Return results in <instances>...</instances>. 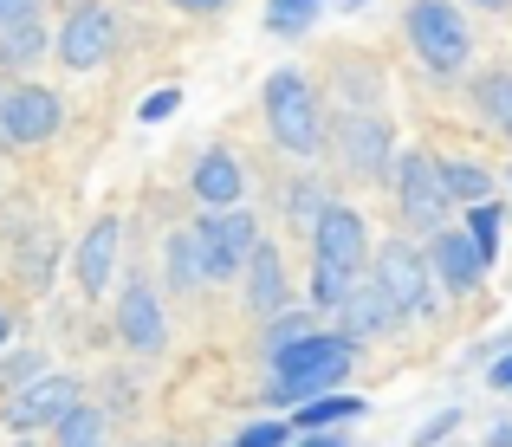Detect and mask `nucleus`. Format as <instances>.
<instances>
[{
	"mask_svg": "<svg viewBox=\"0 0 512 447\" xmlns=\"http://www.w3.org/2000/svg\"><path fill=\"white\" fill-rule=\"evenodd\" d=\"M279 208H286V227H299V234L312 240V227H318V214L331 208V195L318 188V175H292L286 195H279Z\"/></svg>",
	"mask_w": 512,
	"mask_h": 447,
	"instance_id": "nucleus-21",
	"label": "nucleus"
},
{
	"mask_svg": "<svg viewBox=\"0 0 512 447\" xmlns=\"http://www.w3.org/2000/svg\"><path fill=\"white\" fill-rule=\"evenodd\" d=\"M7 447H39V441H26V435H13V441H7Z\"/></svg>",
	"mask_w": 512,
	"mask_h": 447,
	"instance_id": "nucleus-42",
	"label": "nucleus"
},
{
	"mask_svg": "<svg viewBox=\"0 0 512 447\" xmlns=\"http://www.w3.org/2000/svg\"><path fill=\"white\" fill-rule=\"evenodd\" d=\"M240 292H247V311L253 318H279V311H292V279H286V253L273 247V240H260V253L247 260V273H240Z\"/></svg>",
	"mask_w": 512,
	"mask_h": 447,
	"instance_id": "nucleus-13",
	"label": "nucleus"
},
{
	"mask_svg": "<svg viewBox=\"0 0 512 447\" xmlns=\"http://www.w3.org/2000/svg\"><path fill=\"white\" fill-rule=\"evenodd\" d=\"M402 324V311L389 305V292L376 286V279H357V292H350V305L338 311V331L350 344H370V337H389Z\"/></svg>",
	"mask_w": 512,
	"mask_h": 447,
	"instance_id": "nucleus-17",
	"label": "nucleus"
},
{
	"mask_svg": "<svg viewBox=\"0 0 512 447\" xmlns=\"http://www.w3.org/2000/svg\"><path fill=\"white\" fill-rule=\"evenodd\" d=\"M169 7H182V13H195V0H169Z\"/></svg>",
	"mask_w": 512,
	"mask_h": 447,
	"instance_id": "nucleus-43",
	"label": "nucleus"
},
{
	"mask_svg": "<svg viewBox=\"0 0 512 447\" xmlns=\"http://www.w3.org/2000/svg\"><path fill=\"white\" fill-rule=\"evenodd\" d=\"M480 13H512V0H474Z\"/></svg>",
	"mask_w": 512,
	"mask_h": 447,
	"instance_id": "nucleus-39",
	"label": "nucleus"
},
{
	"mask_svg": "<svg viewBox=\"0 0 512 447\" xmlns=\"http://www.w3.org/2000/svg\"><path fill=\"white\" fill-rule=\"evenodd\" d=\"M195 240H201V260H208V279H240L247 273V260L260 253V221H253L247 208H201L195 221Z\"/></svg>",
	"mask_w": 512,
	"mask_h": 447,
	"instance_id": "nucleus-6",
	"label": "nucleus"
},
{
	"mask_svg": "<svg viewBox=\"0 0 512 447\" xmlns=\"http://www.w3.org/2000/svg\"><path fill=\"white\" fill-rule=\"evenodd\" d=\"M506 188H512V169H506Z\"/></svg>",
	"mask_w": 512,
	"mask_h": 447,
	"instance_id": "nucleus-45",
	"label": "nucleus"
},
{
	"mask_svg": "<svg viewBox=\"0 0 512 447\" xmlns=\"http://www.w3.org/2000/svg\"><path fill=\"white\" fill-rule=\"evenodd\" d=\"M292 441H299V428L279 422V415H266V422H247L227 447H292Z\"/></svg>",
	"mask_w": 512,
	"mask_h": 447,
	"instance_id": "nucleus-31",
	"label": "nucleus"
},
{
	"mask_svg": "<svg viewBox=\"0 0 512 447\" xmlns=\"http://www.w3.org/2000/svg\"><path fill=\"white\" fill-rule=\"evenodd\" d=\"M480 447H512V415H500V422L480 435Z\"/></svg>",
	"mask_w": 512,
	"mask_h": 447,
	"instance_id": "nucleus-36",
	"label": "nucleus"
},
{
	"mask_svg": "<svg viewBox=\"0 0 512 447\" xmlns=\"http://www.w3.org/2000/svg\"><path fill=\"white\" fill-rule=\"evenodd\" d=\"M52 260H59V240H52L46 227H33V234L20 240V273H26V286H33V292L52 286Z\"/></svg>",
	"mask_w": 512,
	"mask_h": 447,
	"instance_id": "nucleus-28",
	"label": "nucleus"
},
{
	"mask_svg": "<svg viewBox=\"0 0 512 447\" xmlns=\"http://www.w3.org/2000/svg\"><path fill=\"white\" fill-rule=\"evenodd\" d=\"M117 253H124V221H117V214H98V221L85 227V240H78V292L85 298L111 292Z\"/></svg>",
	"mask_w": 512,
	"mask_h": 447,
	"instance_id": "nucleus-14",
	"label": "nucleus"
},
{
	"mask_svg": "<svg viewBox=\"0 0 512 447\" xmlns=\"http://www.w3.org/2000/svg\"><path fill=\"white\" fill-rule=\"evenodd\" d=\"M428 260H435V279L448 298H467L480 286V273H487V260H480V247L467 240V227H441L435 240H428Z\"/></svg>",
	"mask_w": 512,
	"mask_h": 447,
	"instance_id": "nucleus-15",
	"label": "nucleus"
},
{
	"mask_svg": "<svg viewBox=\"0 0 512 447\" xmlns=\"http://www.w3.org/2000/svg\"><path fill=\"white\" fill-rule=\"evenodd\" d=\"M357 279L363 273H350V266H331V260H312V311H344L350 305V292H357Z\"/></svg>",
	"mask_w": 512,
	"mask_h": 447,
	"instance_id": "nucleus-23",
	"label": "nucleus"
},
{
	"mask_svg": "<svg viewBox=\"0 0 512 447\" xmlns=\"http://www.w3.org/2000/svg\"><path fill=\"white\" fill-rule=\"evenodd\" d=\"M441 175H448V195L454 208H480V201H493V169L474 156H441Z\"/></svg>",
	"mask_w": 512,
	"mask_h": 447,
	"instance_id": "nucleus-20",
	"label": "nucleus"
},
{
	"mask_svg": "<svg viewBox=\"0 0 512 447\" xmlns=\"http://www.w3.org/2000/svg\"><path fill=\"white\" fill-rule=\"evenodd\" d=\"M59 65L65 72H98L104 59L117 52V13L104 7V0H78L72 13L59 20Z\"/></svg>",
	"mask_w": 512,
	"mask_h": 447,
	"instance_id": "nucleus-8",
	"label": "nucleus"
},
{
	"mask_svg": "<svg viewBox=\"0 0 512 447\" xmlns=\"http://www.w3.org/2000/svg\"><path fill=\"white\" fill-rule=\"evenodd\" d=\"M506 266H512V260H506Z\"/></svg>",
	"mask_w": 512,
	"mask_h": 447,
	"instance_id": "nucleus-46",
	"label": "nucleus"
},
{
	"mask_svg": "<svg viewBox=\"0 0 512 447\" xmlns=\"http://www.w3.org/2000/svg\"><path fill=\"white\" fill-rule=\"evenodd\" d=\"M487 389H493V396H512V350L487 363Z\"/></svg>",
	"mask_w": 512,
	"mask_h": 447,
	"instance_id": "nucleus-35",
	"label": "nucleus"
},
{
	"mask_svg": "<svg viewBox=\"0 0 512 447\" xmlns=\"http://www.w3.org/2000/svg\"><path fill=\"white\" fill-rule=\"evenodd\" d=\"M292 447H350V441H344V435H299Z\"/></svg>",
	"mask_w": 512,
	"mask_h": 447,
	"instance_id": "nucleus-37",
	"label": "nucleus"
},
{
	"mask_svg": "<svg viewBox=\"0 0 512 447\" xmlns=\"http://www.w3.org/2000/svg\"><path fill=\"white\" fill-rule=\"evenodd\" d=\"M500 227H506V214H500V201H480V208H467V240L480 247V260H500Z\"/></svg>",
	"mask_w": 512,
	"mask_h": 447,
	"instance_id": "nucleus-29",
	"label": "nucleus"
},
{
	"mask_svg": "<svg viewBox=\"0 0 512 447\" xmlns=\"http://www.w3.org/2000/svg\"><path fill=\"white\" fill-rule=\"evenodd\" d=\"M312 260L363 273V260H370V221H363L357 208H344V201H331V208L318 214V227H312Z\"/></svg>",
	"mask_w": 512,
	"mask_h": 447,
	"instance_id": "nucleus-12",
	"label": "nucleus"
},
{
	"mask_svg": "<svg viewBox=\"0 0 512 447\" xmlns=\"http://www.w3.org/2000/svg\"><path fill=\"white\" fill-rule=\"evenodd\" d=\"M370 279L389 292V305L402 311V324H409V318H435L441 279H435V260H428V247H415V240H383V247H376Z\"/></svg>",
	"mask_w": 512,
	"mask_h": 447,
	"instance_id": "nucleus-5",
	"label": "nucleus"
},
{
	"mask_svg": "<svg viewBox=\"0 0 512 447\" xmlns=\"http://www.w3.org/2000/svg\"><path fill=\"white\" fill-rule=\"evenodd\" d=\"M273 383H266V409H305L318 396H338V383H350L357 370V344L344 331H312L305 344H292L286 357L266 363Z\"/></svg>",
	"mask_w": 512,
	"mask_h": 447,
	"instance_id": "nucleus-1",
	"label": "nucleus"
},
{
	"mask_svg": "<svg viewBox=\"0 0 512 447\" xmlns=\"http://www.w3.org/2000/svg\"><path fill=\"white\" fill-rule=\"evenodd\" d=\"M7 344H13V311H0V357H7Z\"/></svg>",
	"mask_w": 512,
	"mask_h": 447,
	"instance_id": "nucleus-38",
	"label": "nucleus"
},
{
	"mask_svg": "<svg viewBox=\"0 0 512 447\" xmlns=\"http://www.w3.org/2000/svg\"><path fill=\"white\" fill-rule=\"evenodd\" d=\"M389 188H396L402 227H415L422 240H435L441 227H448L454 195H448V175H441V156H428V149H402V156H396V175H389Z\"/></svg>",
	"mask_w": 512,
	"mask_h": 447,
	"instance_id": "nucleus-4",
	"label": "nucleus"
},
{
	"mask_svg": "<svg viewBox=\"0 0 512 447\" xmlns=\"http://www.w3.org/2000/svg\"><path fill=\"white\" fill-rule=\"evenodd\" d=\"M474 104H480V117H487V130L512 137V65H500V72H480V78H474Z\"/></svg>",
	"mask_w": 512,
	"mask_h": 447,
	"instance_id": "nucleus-22",
	"label": "nucleus"
},
{
	"mask_svg": "<svg viewBox=\"0 0 512 447\" xmlns=\"http://www.w3.org/2000/svg\"><path fill=\"white\" fill-rule=\"evenodd\" d=\"M52 435H59V447H104V409L78 402V409L65 415V422L52 428Z\"/></svg>",
	"mask_w": 512,
	"mask_h": 447,
	"instance_id": "nucleus-30",
	"label": "nucleus"
},
{
	"mask_svg": "<svg viewBox=\"0 0 512 447\" xmlns=\"http://www.w3.org/2000/svg\"><path fill=\"white\" fill-rule=\"evenodd\" d=\"M39 376H46V350H33V344L7 350V357H0V402L20 396V389H33Z\"/></svg>",
	"mask_w": 512,
	"mask_h": 447,
	"instance_id": "nucleus-27",
	"label": "nucleus"
},
{
	"mask_svg": "<svg viewBox=\"0 0 512 447\" xmlns=\"http://www.w3.org/2000/svg\"><path fill=\"white\" fill-rule=\"evenodd\" d=\"M461 428V409H441V415H428L422 428H415V447H448V435Z\"/></svg>",
	"mask_w": 512,
	"mask_h": 447,
	"instance_id": "nucleus-33",
	"label": "nucleus"
},
{
	"mask_svg": "<svg viewBox=\"0 0 512 447\" xmlns=\"http://www.w3.org/2000/svg\"><path fill=\"white\" fill-rule=\"evenodd\" d=\"M78 402H85V383H78L72 370H46L33 389H20V396L0 402V415H7L13 435H33V428H59Z\"/></svg>",
	"mask_w": 512,
	"mask_h": 447,
	"instance_id": "nucleus-9",
	"label": "nucleus"
},
{
	"mask_svg": "<svg viewBox=\"0 0 512 447\" xmlns=\"http://www.w3.org/2000/svg\"><path fill=\"white\" fill-rule=\"evenodd\" d=\"M227 7V0H195V13H221Z\"/></svg>",
	"mask_w": 512,
	"mask_h": 447,
	"instance_id": "nucleus-41",
	"label": "nucleus"
},
{
	"mask_svg": "<svg viewBox=\"0 0 512 447\" xmlns=\"http://www.w3.org/2000/svg\"><path fill=\"white\" fill-rule=\"evenodd\" d=\"M188 188H195V201L201 208H240L247 201V169H240V156L234 149H201L195 156V175H188Z\"/></svg>",
	"mask_w": 512,
	"mask_h": 447,
	"instance_id": "nucleus-16",
	"label": "nucleus"
},
{
	"mask_svg": "<svg viewBox=\"0 0 512 447\" xmlns=\"http://www.w3.org/2000/svg\"><path fill=\"white\" fill-rule=\"evenodd\" d=\"M26 20H39V0H0V33H7V26H26Z\"/></svg>",
	"mask_w": 512,
	"mask_h": 447,
	"instance_id": "nucleus-34",
	"label": "nucleus"
},
{
	"mask_svg": "<svg viewBox=\"0 0 512 447\" xmlns=\"http://www.w3.org/2000/svg\"><path fill=\"white\" fill-rule=\"evenodd\" d=\"M363 415H370V402L363 396H318V402H305L299 415H292V428H299V435H338V428H350V422H363Z\"/></svg>",
	"mask_w": 512,
	"mask_h": 447,
	"instance_id": "nucleus-18",
	"label": "nucleus"
},
{
	"mask_svg": "<svg viewBox=\"0 0 512 447\" xmlns=\"http://www.w3.org/2000/svg\"><path fill=\"white\" fill-rule=\"evenodd\" d=\"M117 337H124V350H137V357H163V344H169L163 292H156L143 273L117 286Z\"/></svg>",
	"mask_w": 512,
	"mask_h": 447,
	"instance_id": "nucleus-11",
	"label": "nucleus"
},
{
	"mask_svg": "<svg viewBox=\"0 0 512 447\" xmlns=\"http://www.w3.org/2000/svg\"><path fill=\"white\" fill-rule=\"evenodd\" d=\"M331 143H338V162L344 175H357V182H376V175H396V124H389L383 111H344L338 130H331Z\"/></svg>",
	"mask_w": 512,
	"mask_h": 447,
	"instance_id": "nucleus-7",
	"label": "nucleus"
},
{
	"mask_svg": "<svg viewBox=\"0 0 512 447\" xmlns=\"http://www.w3.org/2000/svg\"><path fill=\"white\" fill-rule=\"evenodd\" d=\"M325 7L331 0H266V33L273 39H305Z\"/></svg>",
	"mask_w": 512,
	"mask_h": 447,
	"instance_id": "nucleus-24",
	"label": "nucleus"
},
{
	"mask_svg": "<svg viewBox=\"0 0 512 447\" xmlns=\"http://www.w3.org/2000/svg\"><path fill=\"white\" fill-rule=\"evenodd\" d=\"M65 124V104L59 91L46 85H7V98H0V130H7V149H39L52 143Z\"/></svg>",
	"mask_w": 512,
	"mask_h": 447,
	"instance_id": "nucleus-10",
	"label": "nucleus"
},
{
	"mask_svg": "<svg viewBox=\"0 0 512 447\" xmlns=\"http://www.w3.org/2000/svg\"><path fill=\"white\" fill-rule=\"evenodd\" d=\"M46 52V20H26V26H7L0 33V72H20Z\"/></svg>",
	"mask_w": 512,
	"mask_h": 447,
	"instance_id": "nucleus-26",
	"label": "nucleus"
},
{
	"mask_svg": "<svg viewBox=\"0 0 512 447\" xmlns=\"http://www.w3.org/2000/svg\"><path fill=\"white\" fill-rule=\"evenodd\" d=\"M260 104H266V137L286 149V156H318L325 149V104H318L312 78L299 65H279L266 78Z\"/></svg>",
	"mask_w": 512,
	"mask_h": 447,
	"instance_id": "nucleus-2",
	"label": "nucleus"
},
{
	"mask_svg": "<svg viewBox=\"0 0 512 447\" xmlns=\"http://www.w3.org/2000/svg\"><path fill=\"white\" fill-rule=\"evenodd\" d=\"M175 111H182V91H175V85H163V91H150V98L137 104V124H169Z\"/></svg>",
	"mask_w": 512,
	"mask_h": 447,
	"instance_id": "nucleus-32",
	"label": "nucleus"
},
{
	"mask_svg": "<svg viewBox=\"0 0 512 447\" xmlns=\"http://www.w3.org/2000/svg\"><path fill=\"white\" fill-rule=\"evenodd\" d=\"M312 331H318V318H312V311H279V318H266V324H260V350H266V363H273V357H286L292 344H305Z\"/></svg>",
	"mask_w": 512,
	"mask_h": 447,
	"instance_id": "nucleus-25",
	"label": "nucleus"
},
{
	"mask_svg": "<svg viewBox=\"0 0 512 447\" xmlns=\"http://www.w3.org/2000/svg\"><path fill=\"white\" fill-rule=\"evenodd\" d=\"M331 7H338V13H363V7H370V0H331Z\"/></svg>",
	"mask_w": 512,
	"mask_h": 447,
	"instance_id": "nucleus-40",
	"label": "nucleus"
},
{
	"mask_svg": "<svg viewBox=\"0 0 512 447\" xmlns=\"http://www.w3.org/2000/svg\"><path fill=\"white\" fill-rule=\"evenodd\" d=\"M163 266H169V292H201L208 286V260H201L195 227H175L163 240Z\"/></svg>",
	"mask_w": 512,
	"mask_h": 447,
	"instance_id": "nucleus-19",
	"label": "nucleus"
},
{
	"mask_svg": "<svg viewBox=\"0 0 512 447\" xmlns=\"http://www.w3.org/2000/svg\"><path fill=\"white\" fill-rule=\"evenodd\" d=\"M402 33H409L415 59H422L435 78L467 72V59H474V26H467V13L454 7V0H409Z\"/></svg>",
	"mask_w": 512,
	"mask_h": 447,
	"instance_id": "nucleus-3",
	"label": "nucleus"
},
{
	"mask_svg": "<svg viewBox=\"0 0 512 447\" xmlns=\"http://www.w3.org/2000/svg\"><path fill=\"white\" fill-rule=\"evenodd\" d=\"M0 98H7V91H0ZM0 143H7V130H0Z\"/></svg>",
	"mask_w": 512,
	"mask_h": 447,
	"instance_id": "nucleus-44",
	"label": "nucleus"
}]
</instances>
